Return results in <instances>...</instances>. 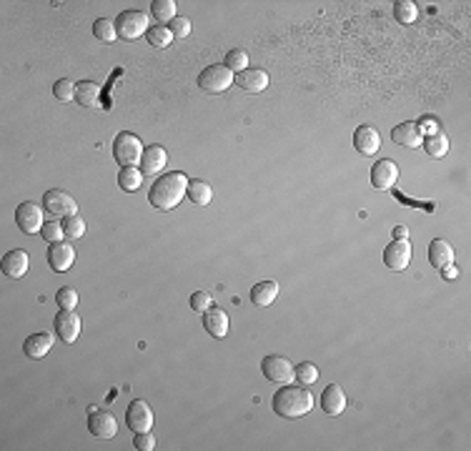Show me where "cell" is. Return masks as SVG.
<instances>
[{"label":"cell","mask_w":471,"mask_h":451,"mask_svg":"<svg viewBox=\"0 0 471 451\" xmlns=\"http://www.w3.org/2000/svg\"><path fill=\"white\" fill-rule=\"evenodd\" d=\"M421 148L426 151L431 158H444V156L449 153V138H446L441 131H436L434 136H426V138H423Z\"/></svg>","instance_id":"4316f807"},{"label":"cell","mask_w":471,"mask_h":451,"mask_svg":"<svg viewBox=\"0 0 471 451\" xmlns=\"http://www.w3.org/2000/svg\"><path fill=\"white\" fill-rule=\"evenodd\" d=\"M53 96L58 98L60 103H70L75 98V83L73 80H68V78H60V80H55V85H53Z\"/></svg>","instance_id":"d590c367"},{"label":"cell","mask_w":471,"mask_h":451,"mask_svg":"<svg viewBox=\"0 0 471 451\" xmlns=\"http://www.w3.org/2000/svg\"><path fill=\"white\" fill-rule=\"evenodd\" d=\"M16 223H18V229H21L26 236H36V234H40L43 226H45V221H43V211H40V206H36V203H33V201L21 203V206L16 208Z\"/></svg>","instance_id":"52a82bcc"},{"label":"cell","mask_w":471,"mask_h":451,"mask_svg":"<svg viewBox=\"0 0 471 451\" xmlns=\"http://www.w3.org/2000/svg\"><path fill=\"white\" fill-rule=\"evenodd\" d=\"M168 31H170V36H173V38L183 40V38L191 36V21H188V18H183V16H175L173 21L168 23Z\"/></svg>","instance_id":"74e56055"},{"label":"cell","mask_w":471,"mask_h":451,"mask_svg":"<svg viewBox=\"0 0 471 451\" xmlns=\"http://www.w3.org/2000/svg\"><path fill=\"white\" fill-rule=\"evenodd\" d=\"M146 38H148V45H153V48H168L170 43H173V36H170V31L166 26L148 28Z\"/></svg>","instance_id":"836d02e7"},{"label":"cell","mask_w":471,"mask_h":451,"mask_svg":"<svg viewBox=\"0 0 471 451\" xmlns=\"http://www.w3.org/2000/svg\"><path fill=\"white\" fill-rule=\"evenodd\" d=\"M185 191H188V175L180 170H170L153 180L148 191V203L156 211H173L183 201Z\"/></svg>","instance_id":"6da1fadb"},{"label":"cell","mask_w":471,"mask_h":451,"mask_svg":"<svg viewBox=\"0 0 471 451\" xmlns=\"http://www.w3.org/2000/svg\"><path fill=\"white\" fill-rule=\"evenodd\" d=\"M73 263H75V249L70 246V241H58V244L48 246V266L55 273H65Z\"/></svg>","instance_id":"5bb4252c"},{"label":"cell","mask_w":471,"mask_h":451,"mask_svg":"<svg viewBox=\"0 0 471 451\" xmlns=\"http://www.w3.org/2000/svg\"><path fill=\"white\" fill-rule=\"evenodd\" d=\"M148 16L144 11H123L116 18V33L121 40H136L148 33Z\"/></svg>","instance_id":"277c9868"},{"label":"cell","mask_w":471,"mask_h":451,"mask_svg":"<svg viewBox=\"0 0 471 451\" xmlns=\"http://www.w3.org/2000/svg\"><path fill=\"white\" fill-rule=\"evenodd\" d=\"M166 163H168V153L163 146H148L144 151V158H141V170H144V175H156L166 168Z\"/></svg>","instance_id":"ffe728a7"},{"label":"cell","mask_w":471,"mask_h":451,"mask_svg":"<svg viewBox=\"0 0 471 451\" xmlns=\"http://www.w3.org/2000/svg\"><path fill=\"white\" fill-rule=\"evenodd\" d=\"M185 196L191 198L193 206H208V203L213 201V188L208 186L206 180H188V191H185Z\"/></svg>","instance_id":"d4e9b609"},{"label":"cell","mask_w":471,"mask_h":451,"mask_svg":"<svg viewBox=\"0 0 471 451\" xmlns=\"http://www.w3.org/2000/svg\"><path fill=\"white\" fill-rule=\"evenodd\" d=\"M126 424L128 429L133 431V434H141V431H151V426L156 424V416H153V409H151L148 403L141 401V398H136V401L128 406L126 411Z\"/></svg>","instance_id":"30bf717a"},{"label":"cell","mask_w":471,"mask_h":451,"mask_svg":"<svg viewBox=\"0 0 471 451\" xmlns=\"http://www.w3.org/2000/svg\"><path fill=\"white\" fill-rule=\"evenodd\" d=\"M274 411L281 419H301L313 409V396L306 386H291L281 384V388L274 393Z\"/></svg>","instance_id":"7a4b0ae2"},{"label":"cell","mask_w":471,"mask_h":451,"mask_svg":"<svg viewBox=\"0 0 471 451\" xmlns=\"http://www.w3.org/2000/svg\"><path fill=\"white\" fill-rule=\"evenodd\" d=\"M399 180V165L391 158H381L371 165V186L376 191H391Z\"/></svg>","instance_id":"9c48e42d"},{"label":"cell","mask_w":471,"mask_h":451,"mask_svg":"<svg viewBox=\"0 0 471 451\" xmlns=\"http://www.w3.org/2000/svg\"><path fill=\"white\" fill-rule=\"evenodd\" d=\"M394 239H408V229L406 226H396V229H394Z\"/></svg>","instance_id":"f6af8a7d"},{"label":"cell","mask_w":471,"mask_h":451,"mask_svg":"<svg viewBox=\"0 0 471 451\" xmlns=\"http://www.w3.org/2000/svg\"><path fill=\"white\" fill-rule=\"evenodd\" d=\"M394 16H396V21L404 23V26H411L418 18L416 3H411V0H399L396 6H394Z\"/></svg>","instance_id":"4dcf8cb0"},{"label":"cell","mask_w":471,"mask_h":451,"mask_svg":"<svg viewBox=\"0 0 471 451\" xmlns=\"http://www.w3.org/2000/svg\"><path fill=\"white\" fill-rule=\"evenodd\" d=\"M203 326L206 331L213 336V339H226L228 336V313L223 308L211 306L206 313H203Z\"/></svg>","instance_id":"44dd1931"},{"label":"cell","mask_w":471,"mask_h":451,"mask_svg":"<svg viewBox=\"0 0 471 451\" xmlns=\"http://www.w3.org/2000/svg\"><path fill=\"white\" fill-rule=\"evenodd\" d=\"M384 263L391 271H404L411 263V244L408 239H394L391 244L384 249Z\"/></svg>","instance_id":"7c38bea8"},{"label":"cell","mask_w":471,"mask_h":451,"mask_svg":"<svg viewBox=\"0 0 471 451\" xmlns=\"http://www.w3.org/2000/svg\"><path fill=\"white\" fill-rule=\"evenodd\" d=\"M441 273H444L446 281H451V278L459 276V268H456V266H444V268H441Z\"/></svg>","instance_id":"ee69618b"},{"label":"cell","mask_w":471,"mask_h":451,"mask_svg":"<svg viewBox=\"0 0 471 451\" xmlns=\"http://www.w3.org/2000/svg\"><path fill=\"white\" fill-rule=\"evenodd\" d=\"M211 306H213V298H211V293L208 291H196L191 296V308L196 313H206Z\"/></svg>","instance_id":"ab89813d"},{"label":"cell","mask_w":471,"mask_h":451,"mask_svg":"<svg viewBox=\"0 0 471 451\" xmlns=\"http://www.w3.org/2000/svg\"><path fill=\"white\" fill-rule=\"evenodd\" d=\"M354 148L361 156H374L376 151L381 148V136L374 126H359L354 131Z\"/></svg>","instance_id":"e0dca14e"},{"label":"cell","mask_w":471,"mask_h":451,"mask_svg":"<svg viewBox=\"0 0 471 451\" xmlns=\"http://www.w3.org/2000/svg\"><path fill=\"white\" fill-rule=\"evenodd\" d=\"M151 13H153L158 23H170L175 18V0H153Z\"/></svg>","instance_id":"1f68e13d"},{"label":"cell","mask_w":471,"mask_h":451,"mask_svg":"<svg viewBox=\"0 0 471 451\" xmlns=\"http://www.w3.org/2000/svg\"><path fill=\"white\" fill-rule=\"evenodd\" d=\"M118 186L126 193H136L138 188L144 186V170L141 168H121L118 173Z\"/></svg>","instance_id":"83f0119b"},{"label":"cell","mask_w":471,"mask_h":451,"mask_svg":"<svg viewBox=\"0 0 471 451\" xmlns=\"http://www.w3.org/2000/svg\"><path fill=\"white\" fill-rule=\"evenodd\" d=\"M236 83V75L226 68V65H208L198 73V88L206 90V93H223L231 85Z\"/></svg>","instance_id":"5b68a950"},{"label":"cell","mask_w":471,"mask_h":451,"mask_svg":"<svg viewBox=\"0 0 471 451\" xmlns=\"http://www.w3.org/2000/svg\"><path fill=\"white\" fill-rule=\"evenodd\" d=\"M394 198H396V201H401L404 206H408V208H423V211H429V213L436 211V203H431V201H411V198H406L404 193H399V191H394Z\"/></svg>","instance_id":"60d3db41"},{"label":"cell","mask_w":471,"mask_h":451,"mask_svg":"<svg viewBox=\"0 0 471 451\" xmlns=\"http://www.w3.org/2000/svg\"><path fill=\"white\" fill-rule=\"evenodd\" d=\"M55 301H58L60 308L75 311V306H78V291H75V288H70V286L58 288V293H55Z\"/></svg>","instance_id":"8d00e7d4"},{"label":"cell","mask_w":471,"mask_h":451,"mask_svg":"<svg viewBox=\"0 0 471 451\" xmlns=\"http://www.w3.org/2000/svg\"><path fill=\"white\" fill-rule=\"evenodd\" d=\"M75 101L83 108H93L98 103V83L93 80H80L75 83Z\"/></svg>","instance_id":"484cf974"},{"label":"cell","mask_w":471,"mask_h":451,"mask_svg":"<svg viewBox=\"0 0 471 451\" xmlns=\"http://www.w3.org/2000/svg\"><path fill=\"white\" fill-rule=\"evenodd\" d=\"M53 329L63 344H75L80 336V316L68 308H60L53 319Z\"/></svg>","instance_id":"8fae6325"},{"label":"cell","mask_w":471,"mask_h":451,"mask_svg":"<svg viewBox=\"0 0 471 451\" xmlns=\"http://www.w3.org/2000/svg\"><path fill=\"white\" fill-rule=\"evenodd\" d=\"M321 409H323V414H328V416L344 414V409H346V393H344V388H341L339 384H331V386L323 388V393H321Z\"/></svg>","instance_id":"d6986e66"},{"label":"cell","mask_w":471,"mask_h":451,"mask_svg":"<svg viewBox=\"0 0 471 451\" xmlns=\"http://www.w3.org/2000/svg\"><path fill=\"white\" fill-rule=\"evenodd\" d=\"M391 141L401 148H418L423 143V133L416 121H404L391 131Z\"/></svg>","instance_id":"9a60e30c"},{"label":"cell","mask_w":471,"mask_h":451,"mask_svg":"<svg viewBox=\"0 0 471 451\" xmlns=\"http://www.w3.org/2000/svg\"><path fill=\"white\" fill-rule=\"evenodd\" d=\"M88 431L96 439H113V436L118 434V421L116 416L111 414V411H103V409H96L90 411L88 416Z\"/></svg>","instance_id":"4fadbf2b"},{"label":"cell","mask_w":471,"mask_h":451,"mask_svg":"<svg viewBox=\"0 0 471 451\" xmlns=\"http://www.w3.org/2000/svg\"><path fill=\"white\" fill-rule=\"evenodd\" d=\"M278 283L276 281H261L256 283L254 288H251V301H254V306H261V308H269L271 303L278 298Z\"/></svg>","instance_id":"cb8c5ba5"},{"label":"cell","mask_w":471,"mask_h":451,"mask_svg":"<svg viewBox=\"0 0 471 451\" xmlns=\"http://www.w3.org/2000/svg\"><path fill=\"white\" fill-rule=\"evenodd\" d=\"M133 446L141 451H153L156 449V436L151 434V431H141V434H136V439H133Z\"/></svg>","instance_id":"b9f144b4"},{"label":"cell","mask_w":471,"mask_h":451,"mask_svg":"<svg viewBox=\"0 0 471 451\" xmlns=\"http://www.w3.org/2000/svg\"><path fill=\"white\" fill-rule=\"evenodd\" d=\"M271 78L264 68H246L244 73L236 75V85L246 93H264L269 88Z\"/></svg>","instance_id":"ac0fdd59"},{"label":"cell","mask_w":471,"mask_h":451,"mask_svg":"<svg viewBox=\"0 0 471 451\" xmlns=\"http://www.w3.org/2000/svg\"><path fill=\"white\" fill-rule=\"evenodd\" d=\"M93 36H96L101 43H113L118 38L116 21H111V18H98L96 26H93Z\"/></svg>","instance_id":"d6a6232c"},{"label":"cell","mask_w":471,"mask_h":451,"mask_svg":"<svg viewBox=\"0 0 471 451\" xmlns=\"http://www.w3.org/2000/svg\"><path fill=\"white\" fill-rule=\"evenodd\" d=\"M144 151H146L144 143H141V138H138L136 133L123 131L113 141V158L123 168H136L141 163V158H144Z\"/></svg>","instance_id":"3957f363"},{"label":"cell","mask_w":471,"mask_h":451,"mask_svg":"<svg viewBox=\"0 0 471 451\" xmlns=\"http://www.w3.org/2000/svg\"><path fill=\"white\" fill-rule=\"evenodd\" d=\"M261 371L271 384H293L296 381V366L286 356H266L261 361Z\"/></svg>","instance_id":"8992f818"},{"label":"cell","mask_w":471,"mask_h":451,"mask_svg":"<svg viewBox=\"0 0 471 451\" xmlns=\"http://www.w3.org/2000/svg\"><path fill=\"white\" fill-rule=\"evenodd\" d=\"M296 381L301 384V386H311V384H316L318 381L316 364H311V361H303V364H298V366H296Z\"/></svg>","instance_id":"e575fe53"},{"label":"cell","mask_w":471,"mask_h":451,"mask_svg":"<svg viewBox=\"0 0 471 451\" xmlns=\"http://www.w3.org/2000/svg\"><path fill=\"white\" fill-rule=\"evenodd\" d=\"M418 128H421V133L426 131V133H429V136H434V133L439 131V123H436L434 118H423V121L418 123Z\"/></svg>","instance_id":"7bdbcfd3"},{"label":"cell","mask_w":471,"mask_h":451,"mask_svg":"<svg viewBox=\"0 0 471 451\" xmlns=\"http://www.w3.org/2000/svg\"><path fill=\"white\" fill-rule=\"evenodd\" d=\"M223 65H226L228 70H231L233 75H239L244 73L246 68H249V53L241 48H233L226 53V60H223Z\"/></svg>","instance_id":"f546056e"},{"label":"cell","mask_w":471,"mask_h":451,"mask_svg":"<svg viewBox=\"0 0 471 451\" xmlns=\"http://www.w3.org/2000/svg\"><path fill=\"white\" fill-rule=\"evenodd\" d=\"M50 349H53V336L50 334H33L23 344V354L33 361H40L43 356H48Z\"/></svg>","instance_id":"7402d4cb"},{"label":"cell","mask_w":471,"mask_h":451,"mask_svg":"<svg viewBox=\"0 0 471 451\" xmlns=\"http://www.w3.org/2000/svg\"><path fill=\"white\" fill-rule=\"evenodd\" d=\"M63 234H65V241H80L85 236V221L78 216V213L65 216L63 218Z\"/></svg>","instance_id":"f1b7e54d"},{"label":"cell","mask_w":471,"mask_h":451,"mask_svg":"<svg viewBox=\"0 0 471 451\" xmlns=\"http://www.w3.org/2000/svg\"><path fill=\"white\" fill-rule=\"evenodd\" d=\"M429 263L434 266V268H444V266H451L454 263V249H451L449 241L444 239H434L429 246Z\"/></svg>","instance_id":"603a6c76"},{"label":"cell","mask_w":471,"mask_h":451,"mask_svg":"<svg viewBox=\"0 0 471 451\" xmlns=\"http://www.w3.org/2000/svg\"><path fill=\"white\" fill-rule=\"evenodd\" d=\"M43 206H45V211L53 213L55 218H65V216L78 213V203H75V198L70 196V193L60 191V188H50V191H45V196H43Z\"/></svg>","instance_id":"ba28073f"},{"label":"cell","mask_w":471,"mask_h":451,"mask_svg":"<svg viewBox=\"0 0 471 451\" xmlns=\"http://www.w3.org/2000/svg\"><path fill=\"white\" fill-rule=\"evenodd\" d=\"M40 236L48 244H58V241H63L65 239V234H63V223H55V221H50V223H45L43 226V231H40Z\"/></svg>","instance_id":"f35d334b"},{"label":"cell","mask_w":471,"mask_h":451,"mask_svg":"<svg viewBox=\"0 0 471 451\" xmlns=\"http://www.w3.org/2000/svg\"><path fill=\"white\" fill-rule=\"evenodd\" d=\"M0 268H3V273H6L8 278H13V281H16V278H23L28 273V268H31V256H28L23 249H13L3 256Z\"/></svg>","instance_id":"2e32d148"}]
</instances>
